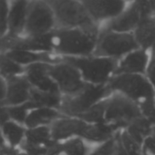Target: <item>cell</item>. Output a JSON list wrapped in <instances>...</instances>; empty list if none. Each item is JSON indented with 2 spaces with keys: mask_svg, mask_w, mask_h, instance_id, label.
Returning <instances> with one entry per match:
<instances>
[{
  "mask_svg": "<svg viewBox=\"0 0 155 155\" xmlns=\"http://www.w3.org/2000/svg\"><path fill=\"white\" fill-rule=\"evenodd\" d=\"M118 137L122 147L124 148V150L127 151L129 155H143L142 146L139 142H137L134 139H132L125 129L121 130L119 132Z\"/></svg>",
  "mask_w": 155,
  "mask_h": 155,
  "instance_id": "f1b7e54d",
  "label": "cell"
},
{
  "mask_svg": "<svg viewBox=\"0 0 155 155\" xmlns=\"http://www.w3.org/2000/svg\"><path fill=\"white\" fill-rule=\"evenodd\" d=\"M83 5L91 19L101 27L122 13L128 3L125 0H88Z\"/></svg>",
  "mask_w": 155,
  "mask_h": 155,
  "instance_id": "8fae6325",
  "label": "cell"
},
{
  "mask_svg": "<svg viewBox=\"0 0 155 155\" xmlns=\"http://www.w3.org/2000/svg\"><path fill=\"white\" fill-rule=\"evenodd\" d=\"M0 128L7 144L15 148H19L21 146L27 133V128L25 125L10 120Z\"/></svg>",
  "mask_w": 155,
  "mask_h": 155,
  "instance_id": "7402d4cb",
  "label": "cell"
},
{
  "mask_svg": "<svg viewBox=\"0 0 155 155\" xmlns=\"http://www.w3.org/2000/svg\"><path fill=\"white\" fill-rule=\"evenodd\" d=\"M6 92H7V81L3 77L0 76V104L3 103L6 98Z\"/></svg>",
  "mask_w": 155,
  "mask_h": 155,
  "instance_id": "8d00e7d4",
  "label": "cell"
},
{
  "mask_svg": "<svg viewBox=\"0 0 155 155\" xmlns=\"http://www.w3.org/2000/svg\"><path fill=\"white\" fill-rule=\"evenodd\" d=\"M76 67L83 81L92 85H106L114 76L119 60L91 55L81 58H63Z\"/></svg>",
  "mask_w": 155,
  "mask_h": 155,
  "instance_id": "3957f363",
  "label": "cell"
},
{
  "mask_svg": "<svg viewBox=\"0 0 155 155\" xmlns=\"http://www.w3.org/2000/svg\"><path fill=\"white\" fill-rule=\"evenodd\" d=\"M107 86L112 92H119L138 104L155 99V89L145 75H114Z\"/></svg>",
  "mask_w": 155,
  "mask_h": 155,
  "instance_id": "277c9868",
  "label": "cell"
},
{
  "mask_svg": "<svg viewBox=\"0 0 155 155\" xmlns=\"http://www.w3.org/2000/svg\"><path fill=\"white\" fill-rule=\"evenodd\" d=\"M49 74L62 96H73L81 92L88 84L83 81L79 69L64 58L61 62L50 66Z\"/></svg>",
  "mask_w": 155,
  "mask_h": 155,
  "instance_id": "9c48e42d",
  "label": "cell"
},
{
  "mask_svg": "<svg viewBox=\"0 0 155 155\" xmlns=\"http://www.w3.org/2000/svg\"><path fill=\"white\" fill-rule=\"evenodd\" d=\"M119 134V133H118ZM118 134H117V149H116V152H115V155H129L127 153V151L124 150V148L122 147L120 140H119V137H118Z\"/></svg>",
  "mask_w": 155,
  "mask_h": 155,
  "instance_id": "74e56055",
  "label": "cell"
},
{
  "mask_svg": "<svg viewBox=\"0 0 155 155\" xmlns=\"http://www.w3.org/2000/svg\"><path fill=\"white\" fill-rule=\"evenodd\" d=\"M112 91L106 85L87 86L73 96H63L59 110L68 117H78L95 104L107 99Z\"/></svg>",
  "mask_w": 155,
  "mask_h": 155,
  "instance_id": "5b68a950",
  "label": "cell"
},
{
  "mask_svg": "<svg viewBox=\"0 0 155 155\" xmlns=\"http://www.w3.org/2000/svg\"><path fill=\"white\" fill-rule=\"evenodd\" d=\"M143 155H147V154H143Z\"/></svg>",
  "mask_w": 155,
  "mask_h": 155,
  "instance_id": "bcb514c9",
  "label": "cell"
},
{
  "mask_svg": "<svg viewBox=\"0 0 155 155\" xmlns=\"http://www.w3.org/2000/svg\"><path fill=\"white\" fill-rule=\"evenodd\" d=\"M125 1H126L128 4H130V3H131V2L133 1V0H125Z\"/></svg>",
  "mask_w": 155,
  "mask_h": 155,
  "instance_id": "7bdbcfd3",
  "label": "cell"
},
{
  "mask_svg": "<svg viewBox=\"0 0 155 155\" xmlns=\"http://www.w3.org/2000/svg\"><path fill=\"white\" fill-rule=\"evenodd\" d=\"M133 36L139 48L149 51L155 48V17H143L133 31Z\"/></svg>",
  "mask_w": 155,
  "mask_h": 155,
  "instance_id": "d6986e66",
  "label": "cell"
},
{
  "mask_svg": "<svg viewBox=\"0 0 155 155\" xmlns=\"http://www.w3.org/2000/svg\"><path fill=\"white\" fill-rule=\"evenodd\" d=\"M57 29L54 13L45 0H29L24 37L45 35Z\"/></svg>",
  "mask_w": 155,
  "mask_h": 155,
  "instance_id": "52a82bcc",
  "label": "cell"
},
{
  "mask_svg": "<svg viewBox=\"0 0 155 155\" xmlns=\"http://www.w3.org/2000/svg\"><path fill=\"white\" fill-rule=\"evenodd\" d=\"M154 104H155V99H154Z\"/></svg>",
  "mask_w": 155,
  "mask_h": 155,
  "instance_id": "f6af8a7d",
  "label": "cell"
},
{
  "mask_svg": "<svg viewBox=\"0 0 155 155\" xmlns=\"http://www.w3.org/2000/svg\"><path fill=\"white\" fill-rule=\"evenodd\" d=\"M152 15L148 0H133L122 13L110 22L102 25L100 28L121 33H133L140 19L145 16Z\"/></svg>",
  "mask_w": 155,
  "mask_h": 155,
  "instance_id": "30bf717a",
  "label": "cell"
},
{
  "mask_svg": "<svg viewBox=\"0 0 155 155\" xmlns=\"http://www.w3.org/2000/svg\"><path fill=\"white\" fill-rule=\"evenodd\" d=\"M150 58V51L137 48L122 58L118 62V66L114 75L120 74H140L145 75L148 68V64Z\"/></svg>",
  "mask_w": 155,
  "mask_h": 155,
  "instance_id": "5bb4252c",
  "label": "cell"
},
{
  "mask_svg": "<svg viewBox=\"0 0 155 155\" xmlns=\"http://www.w3.org/2000/svg\"><path fill=\"white\" fill-rule=\"evenodd\" d=\"M141 116L138 103L119 93L112 92L108 98L105 121L125 129L134 120Z\"/></svg>",
  "mask_w": 155,
  "mask_h": 155,
  "instance_id": "ba28073f",
  "label": "cell"
},
{
  "mask_svg": "<svg viewBox=\"0 0 155 155\" xmlns=\"http://www.w3.org/2000/svg\"><path fill=\"white\" fill-rule=\"evenodd\" d=\"M5 144H7V142H6V140H5V138H4V136H3L1 128H0V147L3 146V145H5Z\"/></svg>",
  "mask_w": 155,
  "mask_h": 155,
  "instance_id": "ab89813d",
  "label": "cell"
},
{
  "mask_svg": "<svg viewBox=\"0 0 155 155\" xmlns=\"http://www.w3.org/2000/svg\"><path fill=\"white\" fill-rule=\"evenodd\" d=\"M51 8L57 28L99 29L100 27L91 19L86 8L78 0H45Z\"/></svg>",
  "mask_w": 155,
  "mask_h": 155,
  "instance_id": "7a4b0ae2",
  "label": "cell"
},
{
  "mask_svg": "<svg viewBox=\"0 0 155 155\" xmlns=\"http://www.w3.org/2000/svg\"><path fill=\"white\" fill-rule=\"evenodd\" d=\"M98 146L79 136L61 142L62 153L66 155H91Z\"/></svg>",
  "mask_w": 155,
  "mask_h": 155,
  "instance_id": "603a6c76",
  "label": "cell"
},
{
  "mask_svg": "<svg viewBox=\"0 0 155 155\" xmlns=\"http://www.w3.org/2000/svg\"><path fill=\"white\" fill-rule=\"evenodd\" d=\"M78 1H80L81 3H82V4H84V3H86L88 0H78Z\"/></svg>",
  "mask_w": 155,
  "mask_h": 155,
  "instance_id": "60d3db41",
  "label": "cell"
},
{
  "mask_svg": "<svg viewBox=\"0 0 155 155\" xmlns=\"http://www.w3.org/2000/svg\"><path fill=\"white\" fill-rule=\"evenodd\" d=\"M10 0H0V37L8 33Z\"/></svg>",
  "mask_w": 155,
  "mask_h": 155,
  "instance_id": "f546056e",
  "label": "cell"
},
{
  "mask_svg": "<svg viewBox=\"0 0 155 155\" xmlns=\"http://www.w3.org/2000/svg\"><path fill=\"white\" fill-rule=\"evenodd\" d=\"M121 130V127L109 122H101L96 124L88 123L82 138L94 145H101L113 139Z\"/></svg>",
  "mask_w": 155,
  "mask_h": 155,
  "instance_id": "ac0fdd59",
  "label": "cell"
},
{
  "mask_svg": "<svg viewBox=\"0 0 155 155\" xmlns=\"http://www.w3.org/2000/svg\"><path fill=\"white\" fill-rule=\"evenodd\" d=\"M148 3L152 16L155 17V0H148Z\"/></svg>",
  "mask_w": 155,
  "mask_h": 155,
  "instance_id": "f35d334b",
  "label": "cell"
},
{
  "mask_svg": "<svg viewBox=\"0 0 155 155\" xmlns=\"http://www.w3.org/2000/svg\"><path fill=\"white\" fill-rule=\"evenodd\" d=\"M29 0H10L8 33L13 36L21 37L24 34Z\"/></svg>",
  "mask_w": 155,
  "mask_h": 155,
  "instance_id": "2e32d148",
  "label": "cell"
},
{
  "mask_svg": "<svg viewBox=\"0 0 155 155\" xmlns=\"http://www.w3.org/2000/svg\"><path fill=\"white\" fill-rule=\"evenodd\" d=\"M151 135H153L155 137V125L153 126V130H152V134Z\"/></svg>",
  "mask_w": 155,
  "mask_h": 155,
  "instance_id": "b9f144b4",
  "label": "cell"
},
{
  "mask_svg": "<svg viewBox=\"0 0 155 155\" xmlns=\"http://www.w3.org/2000/svg\"><path fill=\"white\" fill-rule=\"evenodd\" d=\"M63 96L58 93H50L38 91L36 89L31 90L30 101L37 105V107H48L59 110L62 102Z\"/></svg>",
  "mask_w": 155,
  "mask_h": 155,
  "instance_id": "d4e9b609",
  "label": "cell"
},
{
  "mask_svg": "<svg viewBox=\"0 0 155 155\" xmlns=\"http://www.w3.org/2000/svg\"><path fill=\"white\" fill-rule=\"evenodd\" d=\"M6 54L24 68L35 63H48L54 65L63 60L62 57L53 53L35 52L23 49H14L7 52Z\"/></svg>",
  "mask_w": 155,
  "mask_h": 155,
  "instance_id": "e0dca14e",
  "label": "cell"
},
{
  "mask_svg": "<svg viewBox=\"0 0 155 155\" xmlns=\"http://www.w3.org/2000/svg\"><path fill=\"white\" fill-rule=\"evenodd\" d=\"M108 98L100 101L99 103L95 104L91 109H89L87 111H85L84 113L81 114L80 116H78L76 118H80L81 120H82L85 122L90 123V124H96V123L104 122L105 121L106 110H107Z\"/></svg>",
  "mask_w": 155,
  "mask_h": 155,
  "instance_id": "4316f807",
  "label": "cell"
},
{
  "mask_svg": "<svg viewBox=\"0 0 155 155\" xmlns=\"http://www.w3.org/2000/svg\"><path fill=\"white\" fill-rule=\"evenodd\" d=\"M24 74L25 68L23 66L17 63L6 53H0V76L8 81L11 78Z\"/></svg>",
  "mask_w": 155,
  "mask_h": 155,
  "instance_id": "484cf974",
  "label": "cell"
},
{
  "mask_svg": "<svg viewBox=\"0 0 155 155\" xmlns=\"http://www.w3.org/2000/svg\"><path fill=\"white\" fill-rule=\"evenodd\" d=\"M20 153L21 150L19 148H15L8 144L0 147V155H20Z\"/></svg>",
  "mask_w": 155,
  "mask_h": 155,
  "instance_id": "e575fe53",
  "label": "cell"
},
{
  "mask_svg": "<svg viewBox=\"0 0 155 155\" xmlns=\"http://www.w3.org/2000/svg\"><path fill=\"white\" fill-rule=\"evenodd\" d=\"M32 86L25 75L17 76L7 81L6 98L2 104L5 106L21 105L30 101Z\"/></svg>",
  "mask_w": 155,
  "mask_h": 155,
  "instance_id": "9a60e30c",
  "label": "cell"
},
{
  "mask_svg": "<svg viewBox=\"0 0 155 155\" xmlns=\"http://www.w3.org/2000/svg\"><path fill=\"white\" fill-rule=\"evenodd\" d=\"M141 116L146 118L148 120H150L153 125H155V104H154V99L146 101L140 104H139Z\"/></svg>",
  "mask_w": 155,
  "mask_h": 155,
  "instance_id": "1f68e13d",
  "label": "cell"
},
{
  "mask_svg": "<svg viewBox=\"0 0 155 155\" xmlns=\"http://www.w3.org/2000/svg\"><path fill=\"white\" fill-rule=\"evenodd\" d=\"M63 117H66V115L58 109L38 107L30 110L25 121V126L27 129L50 126L54 121Z\"/></svg>",
  "mask_w": 155,
  "mask_h": 155,
  "instance_id": "ffe728a7",
  "label": "cell"
},
{
  "mask_svg": "<svg viewBox=\"0 0 155 155\" xmlns=\"http://www.w3.org/2000/svg\"><path fill=\"white\" fill-rule=\"evenodd\" d=\"M8 107V106H7ZM38 108L36 104H34L32 101H28L21 105H16V106H9L8 107V110L9 113V117L11 120H14L18 123L25 125V121L27 120V117L31 110Z\"/></svg>",
  "mask_w": 155,
  "mask_h": 155,
  "instance_id": "83f0119b",
  "label": "cell"
},
{
  "mask_svg": "<svg viewBox=\"0 0 155 155\" xmlns=\"http://www.w3.org/2000/svg\"><path fill=\"white\" fill-rule=\"evenodd\" d=\"M99 29L57 28L53 31L54 54L62 58H81L94 54Z\"/></svg>",
  "mask_w": 155,
  "mask_h": 155,
  "instance_id": "6da1fadb",
  "label": "cell"
},
{
  "mask_svg": "<svg viewBox=\"0 0 155 155\" xmlns=\"http://www.w3.org/2000/svg\"><path fill=\"white\" fill-rule=\"evenodd\" d=\"M16 49L54 54L53 32L45 35L32 36V37L21 36L18 39Z\"/></svg>",
  "mask_w": 155,
  "mask_h": 155,
  "instance_id": "44dd1931",
  "label": "cell"
},
{
  "mask_svg": "<svg viewBox=\"0 0 155 155\" xmlns=\"http://www.w3.org/2000/svg\"><path fill=\"white\" fill-rule=\"evenodd\" d=\"M139 48L133 33H121L100 28L97 47L93 55L120 60Z\"/></svg>",
  "mask_w": 155,
  "mask_h": 155,
  "instance_id": "8992f818",
  "label": "cell"
},
{
  "mask_svg": "<svg viewBox=\"0 0 155 155\" xmlns=\"http://www.w3.org/2000/svg\"><path fill=\"white\" fill-rule=\"evenodd\" d=\"M145 76L152 87L155 89V48L150 51V58Z\"/></svg>",
  "mask_w": 155,
  "mask_h": 155,
  "instance_id": "d6a6232c",
  "label": "cell"
},
{
  "mask_svg": "<svg viewBox=\"0 0 155 155\" xmlns=\"http://www.w3.org/2000/svg\"><path fill=\"white\" fill-rule=\"evenodd\" d=\"M59 155H66V154H64V153H61V154H59Z\"/></svg>",
  "mask_w": 155,
  "mask_h": 155,
  "instance_id": "ee69618b",
  "label": "cell"
},
{
  "mask_svg": "<svg viewBox=\"0 0 155 155\" xmlns=\"http://www.w3.org/2000/svg\"><path fill=\"white\" fill-rule=\"evenodd\" d=\"M117 149V135L109 141L99 145L91 155H115Z\"/></svg>",
  "mask_w": 155,
  "mask_h": 155,
  "instance_id": "4dcf8cb0",
  "label": "cell"
},
{
  "mask_svg": "<svg viewBox=\"0 0 155 155\" xmlns=\"http://www.w3.org/2000/svg\"><path fill=\"white\" fill-rule=\"evenodd\" d=\"M142 152L147 155H155V137L153 135L144 140L142 143Z\"/></svg>",
  "mask_w": 155,
  "mask_h": 155,
  "instance_id": "836d02e7",
  "label": "cell"
},
{
  "mask_svg": "<svg viewBox=\"0 0 155 155\" xmlns=\"http://www.w3.org/2000/svg\"><path fill=\"white\" fill-rule=\"evenodd\" d=\"M153 126L154 125L150 120L140 116L128 125L125 130L132 139L142 146L144 140L152 134Z\"/></svg>",
  "mask_w": 155,
  "mask_h": 155,
  "instance_id": "cb8c5ba5",
  "label": "cell"
},
{
  "mask_svg": "<svg viewBox=\"0 0 155 155\" xmlns=\"http://www.w3.org/2000/svg\"><path fill=\"white\" fill-rule=\"evenodd\" d=\"M52 64L35 63L25 68V77L33 89L44 92L61 94L57 83L49 74Z\"/></svg>",
  "mask_w": 155,
  "mask_h": 155,
  "instance_id": "7c38bea8",
  "label": "cell"
},
{
  "mask_svg": "<svg viewBox=\"0 0 155 155\" xmlns=\"http://www.w3.org/2000/svg\"><path fill=\"white\" fill-rule=\"evenodd\" d=\"M8 120H10V117L8 110V107L4 104H0V127Z\"/></svg>",
  "mask_w": 155,
  "mask_h": 155,
  "instance_id": "d590c367",
  "label": "cell"
},
{
  "mask_svg": "<svg viewBox=\"0 0 155 155\" xmlns=\"http://www.w3.org/2000/svg\"><path fill=\"white\" fill-rule=\"evenodd\" d=\"M88 123L80 118L63 117L54 121L49 127L52 139L58 142H63L73 137H82Z\"/></svg>",
  "mask_w": 155,
  "mask_h": 155,
  "instance_id": "4fadbf2b",
  "label": "cell"
}]
</instances>
